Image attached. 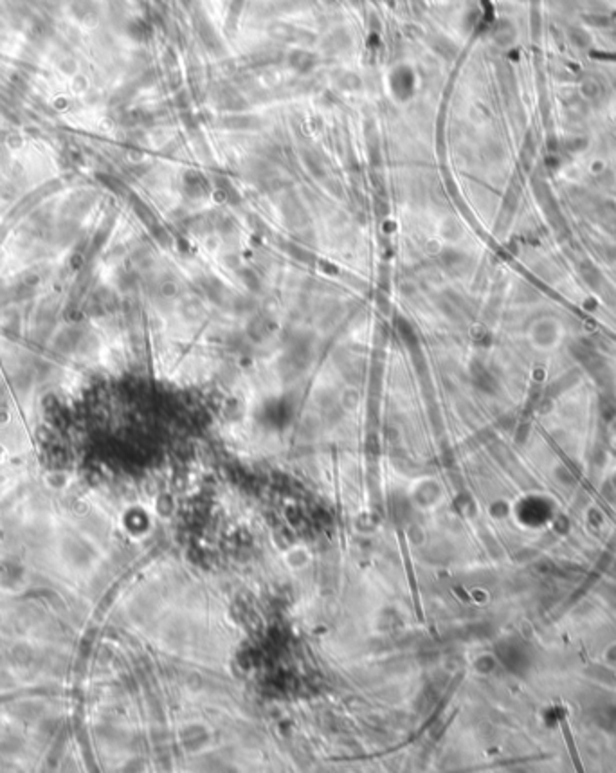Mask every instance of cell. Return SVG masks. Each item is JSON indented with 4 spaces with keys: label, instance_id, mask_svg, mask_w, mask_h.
I'll list each match as a JSON object with an SVG mask.
<instances>
[{
    "label": "cell",
    "instance_id": "cell-1",
    "mask_svg": "<svg viewBox=\"0 0 616 773\" xmlns=\"http://www.w3.org/2000/svg\"><path fill=\"white\" fill-rule=\"evenodd\" d=\"M393 96L398 101H407L413 94V76L407 69H398L391 78Z\"/></svg>",
    "mask_w": 616,
    "mask_h": 773
}]
</instances>
